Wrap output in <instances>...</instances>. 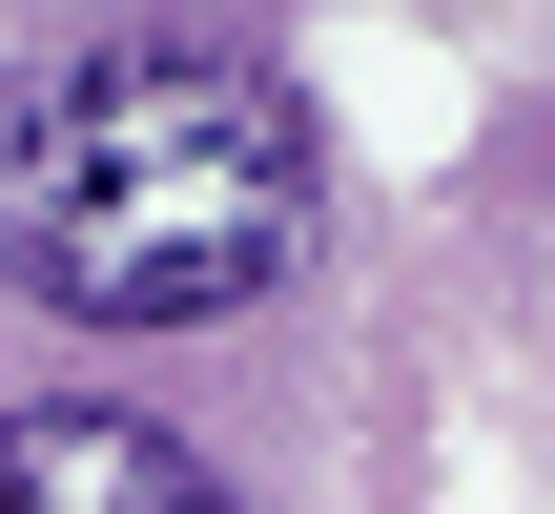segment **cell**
I'll return each mask as SVG.
<instances>
[{"label":"cell","mask_w":555,"mask_h":514,"mask_svg":"<svg viewBox=\"0 0 555 514\" xmlns=\"http://www.w3.org/2000/svg\"><path fill=\"white\" fill-rule=\"evenodd\" d=\"M309 247H330V144H309V82L227 0H103L0 82V288L21 309L165 350V330L309 288Z\"/></svg>","instance_id":"1"},{"label":"cell","mask_w":555,"mask_h":514,"mask_svg":"<svg viewBox=\"0 0 555 514\" xmlns=\"http://www.w3.org/2000/svg\"><path fill=\"white\" fill-rule=\"evenodd\" d=\"M0 514H247L165 412H103V391H21L0 412Z\"/></svg>","instance_id":"2"}]
</instances>
